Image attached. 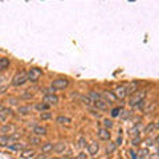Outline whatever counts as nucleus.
<instances>
[{"mask_svg": "<svg viewBox=\"0 0 159 159\" xmlns=\"http://www.w3.org/2000/svg\"><path fill=\"white\" fill-rule=\"evenodd\" d=\"M146 89H141L137 93H134L133 96H130V101H129V105L130 106H141L143 101L146 98Z\"/></svg>", "mask_w": 159, "mask_h": 159, "instance_id": "1", "label": "nucleus"}, {"mask_svg": "<svg viewBox=\"0 0 159 159\" xmlns=\"http://www.w3.org/2000/svg\"><path fill=\"white\" fill-rule=\"evenodd\" d=\"M27 81H29V80H28V73L24 72V70H20V72H17L13 76V78H12V85L13 86H21Z\"/></svg>", "mask_w": 159, "mask_h": 159, "instance_id": "2", "label": "nucleus"}, {"mask_svg": "<svg viewBox=\"0 0 159 159\" xmlns=\"http://www.w3.org/2000/svg\"><path fill=\"white\" fill-rule=\"evenodd\" d=\"M69 85V80L65 78V77H58L56 80H53V82H52V86L53 88V90L56 92V90H64V89H66Z\"/></svg>", "mask_w": 159, "mask_h": 159, "instance_id": "3", "label": "nucleus"}, {"mask_svg": "<svg viewBox=\"0 0 159 159\" xmlns=\"http://www.w3.org/2000/svg\"><path fill=\"white\" fill-rule=\"evenodd\" d=\"M27 73H28V80H29L31 82H37L39 78L43 76V70H41L40 68H36V66L29 68Z\"/></svg>", "mask_w": 159, "mask_h": 159, "instance_id": "4", "label": "nucleus"}, {"mask_svg": "<svg viewBox=\"0 0 159 159\" xmlns=\"http://www.w3.org/2000/svg\"><path fill=\"white\" fill-rule=\"evenodd\" d=\"M13 116V110L11 107H6V106H2V109H0V121H2L4 125L7 123L8 118H11Z\"/></svg>", "mask_w": 159, "mask_h": 159, "instance_id": "5", "label": "nucleus"}, {"mask_svg": "<svg viewBox=\"0 0 159 159\" xmlns=\"http://www.w3.org/2000/svg\"><path fill=\"white\" fill-rule=\"evenodd\" d=\"M114 96H116L117 98L119 99H125L127 93H126V85H118L116 86V89H114Z\"/></svg>", "mask_w": 159, "mask_h": 159, "instance_id": "6", "label": "nucleus"}, {"mask_svg": "<svg viewBox=\"0 0 159 159\" xmlns=\"http://www.w3.org/2000/svg\"><path fill=\"white\" fill-rule=\"evenodd\" d=\"M138 86H139V82L138 81L129 82L127 85H126V93H127V96H133L134 93H137L138 92Z\"/></svg>", "mask_w": 159, "mask_h": 159, "instance_id": "7", "label": "nucleus"}, {"mask_svg": "<svg viewBox=\"0 0 159 159\" xmlns=\"http://www.w3.org/2000/svg\"><path fill=\"white\" fill-rule=\"evenodd\" d=\"M15 129H16V126L12 125V123H6V125L0 127V133H2V135H7V134L11 135V134L15 133Z\"/></svg>", "mask_w": 159, "mask_h": 159, "instance_id": "8", "label": "nucleus"}, {"mask_svg": "<svg viewBox=\"0 0 159 159\" xmlns=\"http://www.w3.org/2000/svg\"><path fill=\"white\" fill-rule=\"evenodd\" d=\"M34 154H36V151H34L33 148H25V150H23L20 152V158L21 159H32L34 157Z\"/></svg>", "mask_w": 159, "mask_h": 159, "instance_id": "9", "label": "nucleus"}, {"mask_svg": "<svg viewBox=\"0 0 159 159\" xmlns=\"http://www.w3.org/2000/svg\"><path fill=\"white\" fill-rule=\"evenodd\" d=\"M43 102L48 103L49 106H51V105H56V103L58 102V98H57V96H54V94H49V96H44Z\"/></svg>", "mask_w": 159, "mask_h": 159, "instance_id": "10", "label": "nucleus"}, {"mask_svg": "<svg viewBox=\"0 0 159 159\" xmlns=\"http://www.w3.org/2000/svg\"><path fill=\"white\" fill-rule=\"evenodd\" d=\"M98 138L101 141H110V133H109L107 129H99L98 130Z\"/></svg>", "mask_w": 159, "mask_h": 159, "instance_id": "11", "label": "nucleus"}, {"mask_svg": "<svg viewBox=\"0 0 159 159\" xmlns=\"http://www.w3.org/2000/svg\"><path fill=\"white\" fill-rule=\"evenodd\" d=\"M98 150H99V145L97 142H90L88 145V152L90 154V155H96L98 152Z\"/></svg>", "mask_w": 159, "mask_h": 159, "instance_id": "12", "label": "nucleus"}, {"mask_svg": "<svg viewBox=\"0 0 159 159\" xmlns=\"http://www.w3.org/2000/svg\"><path fill=\"white\" fill-rule=\"evenodd\" d=\"M7 148H8V150H12V151H20V152H21L23 150H25V145H24V143L16 142V143H12V145H9Z\"/></svg>", "mask_w": 159, "mask_h": 159, "instance_id": "13", "label": "nucleus"}, {"mask_svg": "<svg viewBox=\"0 0 159 159\" xmlns=\"http://www.w3.org/2000/svg\"><path fill=\"white\" fill-rule=\"evenodd\" d=\"M47 127L45 126H40V125H37V126H34L33 127V133L36 134V135H39V137H44V135H47Z\"/></svg>", "mask_w": 159, "mask_h": 159, "instance_id": "14", "label": "nucleus"}, {"mask_svg": "<svg viewBox=\"0 0 159 159\" xmlns=\"http://www.w3.org/2000/svg\"><path fill=\"white\" fill-rule=\"evenodd\" d=\"M93 105L96 106V109H99V110H107L109 109V103L105 101V99H99V101L94 102Z\"/></svg>", "mask_w": 159, "mask_h": 159, "instance_id": "15", "label": "nucleus"}, {"mask_svg": "<svg viewBox=\"0 0 159 159\" xmlns=\"http://www.w3.org/2000/svg\"><path fill=\"white\" fill-rule=\"evenodd\" d=\"M102 97H103L105 101H107V103H113L117 99V97L114 96V93H110V92H103L102 93Z\"/></svg>", "mask_w": 159, "mask_h": 159, "instance_id": "16", "label": "nucleus"}, {"mask_svg": "<svg viewBox=\"0 0 159 159\" xmlns=\"http://www.w3.org/2000/svg\"><path fill=\"white\" fill-rule=\"evenodd\" d=\"M65 150H66L65 142H57L56 145H54V148H53V151H56V152H64Z\"/></svg>", "mask_w": 159, "mask_h": 159, "instance_id": "17", "label": "nucleus"}, {"mask_svg": "<svg viewBox=\"0 0 159 159\" xmlns=\"http://www.w3.org/2000/svg\"><path fill=\"white\" fill-rule=\"evenodd\" d=\"M53 148H54L53 143H51V142H45V143L43 145V147H41V151H43V154H49L51 151H53Z\"/></svg>", "mask_w": 159, "mask_h": 159, "instance_id": "18", "label": "nucleus"}, {"mask_svg": "<svg viewBox=\"0 0 159 159\" xmlns=\"http://www.w3.org/2000/svg\"><path fill=\"white\" fill-rule=\"evenodd\" d=\"M89 98H90L93 102H97V101H99V99H103L102 94L97 93V92H90V93H89Z\"/></svg>", "mask_w": 159, "mask_h": 159, "instance_id": "19", "label": "nucleus"}, {"mask_svg": "<svg viewBox=\"0 0 159 159\" xmlns=\"http://www.w3.org/2000/svg\"><path fill=\"white\" fill-rule=\"evenodd\" d=\"M9 66V60L7 57H2L0 58V70H6V69Z\"/></svg>", "mask_w": 159, "mask_h": 159, "instance_id": "20", "label": "nucleus"}, {"mask_svg": "<svg viewBox=\"0 0 159 159\" xmlns=\"http://www.w3.org/2000/svg\"><path fill=\"white\" fill-rule=\"evenodd\" d=\"M31 111H32V106H29V105L19 107V114H21V116H27V114H29Z\"/></svg>", "mask_w": 159, "mask_h": 159, "instance_id": "21", "label": "nucleus"}, {"mask_svg": "<svg viewBox=\"0 0 159 159\" xmlns=\"http://www.w3.org/2000/svg\"><path fill=\"white\" fill-rule=\"evenodd\" d=\"M34 109H36V110H39V111H47L48 109H49V105L48 103H45V102H40V103H37L36 106H34Z\"/></svg>", "mask_w": 159, "mask_h": 159, "instance_id": "22", "label": "nucleus"}, {"mask_svg": "<svg viewBox=\"0 0 159 159\" xmlns=\"http://www.w3.org/2000/svg\"><path fill=\"white\" fill-rule=\"evenodd\" d=\"M117 145H118V143L109 142V143H107V147H106V154H113V152H114V150L117 148Z\"/></svg>", "mask_w": 159, "mask_h": 159, "instance_id": "23", "label": "nucleus"}, {"mask_svg": "<svg viewBox=\"0 0 159 159\" xmlns=\"http://www.w3.org/2000/svg\"><path fill=\"white\" fill-rule=\"evenodd\" d=\"M121 110H122L121 107H116V109H113V110H111V117L116 118V117H118V116H121Z\"/></svg>", "mask_w": 159, "mask_h": 159, "instance_id": "24", "label": "nucleus"}, {"mask_svg": "<svg viewBox=\"0 0 159 159\" xmlns=\"http://www.w3.org/2000/svg\"><path fill=\"white\" fill-rule=\"evenodd\" d=\"M57 122H58V123H69V122H70V118H66V117H58V118H57Z\"/></svg>", "mask_w": 159, "mask_h": 159, "instance_id": "25", "label": "nucleus"}, {"mask_svg": "<svg viewBox=\"0 0 159 159\" xmlns=\"http://www.w3.org/2000/svg\"><path fill=\"white\" fill-rule=\"evenodd\" d=\"M29 142H31L32 145H40V138L39 137H31L29 138Z\"/></svg>", "mask_w": 159, "mask_h": 159, "instance_id": "26", "label": "nucleus"}, {"mask_svg": "<svg viewBox=\"0 0 159 159\" xmlns=\"http://www.w3.org/2000/svg\"><path fill=\"white\" fill-rule=\"evenodd\" d=\"M103 126H105V129H106V127L109 129V127L113 126V122L110 121V119H103Z\"/></svg>", "mask_w": 159, "mask_h": 159, "instance_id": "27", "label": "nucleus"}, {"mask_svg": "<svg viewBox=\"0 0 159 159\" xmlns=\"http://www.w3.org/2000/svg\"><path fill=\"white\" fill-rule=\"evenodd\" d=\"M139 154H141V158L143 159V158L148 157V154H150V152H148V150H147V148H143V150H141V152H139Z\"/></svg>", "mask_w": 159, "mask_h": 159, "instance_id": "28", "label": "nucleus"}, {"mask_svg": "<svg viewBox=\"0 0 159 159\" xmlns=\"http://www.w3.org/2000/svg\"><path fill=\"white\" fill-rule=\"evenodd\" d=\"M137 130H139V126H138V125H135V126H134L131 130H130V134H131L133 137H135V135H137Z\"/></svg>", "mask_w": 159, "mask_h": 159, "instance_id": "29", "label": "nucleus"}, {"mask_svg": "<svg viewBox=\"0 0 159 159\" xmlns=\"http://www.w3.org/2000/svg\"><path fill=\"white\" fill-rule=\"evenodd\" d=\"M154 129H155V123H150V125H148L147 127H146V133H150V131H152Z\"/></svg>", "mask_w": 159, "mask_h": 159, "instance_id": "30", "label": "nucleus"}, {"mask_svg": "<svg viewBox=\"0 0 159 159\" xmlns=\"http://www.w3.org/2000/svg\"><path fill=\"white\" fill-rule=\"evenodd\" d=\"M40 118H41L43 121H44V119H49V118H51V113H43L41 116H40Z\"/></svg>", "mask_w": 159, "mask_h": 159, "instance_id": "31", "label": "nucleus"}, {"mask_svg": "<svg viewBox=\"0 0 159 159\" xmlns=\"http://www.w3.org/2000/svg\"><path fill=\"white\" fill-rule=\"evenodd\" d=\"M154 109H155V105H154V103H152V105H150V106H147V107L145 109V113H150L151 110H154Z\"/></svg>", "mask_w": 159, "mask_h": 159, "instance_id": "32", "label": "nucleus"}, {"mask_svg": "<svg viewBox=\"0 0 159 159\" xmlns=\"http://www.w3.org/2000/svg\"><path fill=\"white\" fill-rule=\"evenodd\" d=\"M138 143H139V138H134L133 139V146H138Z\"/></svg>", "mask_w": 159, "mask_h": 159, "instance_id": "33", "label": "nucleus"}, {"mask_svg": "<svg viewBox=\"0 0 159 159\" xmlns=\"http://www.w3.org/2000/svg\"><path fill=\"white\" fill-rule=\"evenodd\" d=\"M80 146H85V139H84V138H80Z\"/></svg>", "mask_w": 159, "mask_h": 159, "instance_id": "34", "label": "nucleus"}, {"mask_svg": "<svg viewBox=\"0 0 159 159\" xmlns=\"http://www.w3.org/2000/svg\"><path fill=\"white\" fill-rule=\"evenodd\" d=\"M8 102H9V103H12V105H15V103H16V99H13V98L11 99V98H9V99H8Z\"/></svg>", "mask_w": 159, "mask_h": 159, "instance_id": "35", "label": "nucleus"}, {"mask_svg": "<svg viewBox=\"0 0 159 159\" xmlns=\"http://www.w3.org/2000/svg\"><path fill=\"white\" fill-rule=\"evenodd\" d=\"M130 154H131V158H133V159H137V155H135V152H134L133 150L130 151Z\"/></svg>", "mask_w": 159, "mask_h": 159, "instance_id": "36", "label": "nucleus"}, {"mask_svg": "<svg viewBox=\"0 0 159 159\" xmlns=\"http://www.w3.org/2000/svg\"><path fill=\"white\" fill-rule=\"evenodd\" d=\"M155 129H159V121L155 123Z\"/></svg>", "mask_w": 159, "mask_h": 159, "instance_id": "37", "label": "nucleus"}, {"mask_svg": "<svg viewBox=\"0 0 159 159\" xmlns=\"http://www.w3.org/2000/svg\"><path fill=\"white\" fill-rule=\"evenodd\" d=\"M155 142H157V143H158V145H159V137H158V138L155 139Z\"/></svg>", "mask_w": 159, "mask_h": 159, "instance_id": "38", "label": "nucleus"}, {"mask_svg": "<svg viewBox=\"0 0 159 159\" xmlns=\"http://www.w3.org/2000/svg\"><path fill=\"white\" fill-rule=\"evenodd\" d=\"M51 159H62V158H51Z\"/></svg>", "mask_w": 159, "mask_h": 159, "instance_id": "39", "label": "nucleus"}, {"mask_svg": "<svg viewBox=\"0 0 159 159\" xmlns=\"http://www.w3.org/2000/svg\"><path fill=\"white\" fill-rule=\"evenodd\" d=\"M118 159H121V158H118Z\"/></svg>", "mask_w": 159, "mask_h": 159, "instance_id": "40", "label": "nucleus"}]
</instances>
